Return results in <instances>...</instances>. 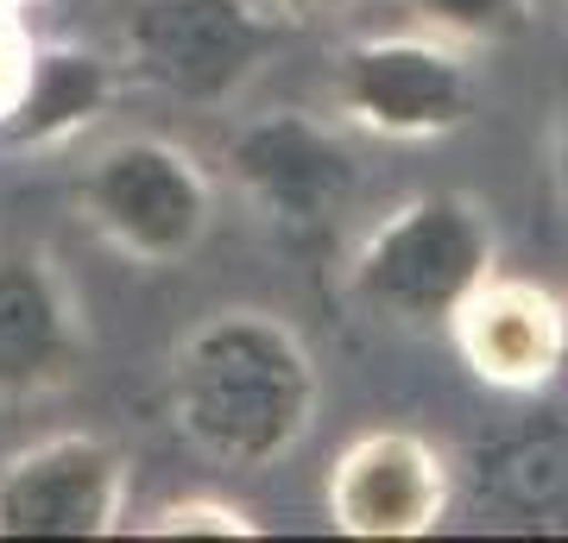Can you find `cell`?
I'll return each instance as SVG.
<instances>
[{
    "mask_svg": "<svg viewBox=\"0 0 568 543\" xmlns=\"http://www.w3.org/2000/svg\"><path fill=\"white\" fill-rule=\"evenodd\" d=\"M278 39L284 13H265L260 0H133L126 13L133 77L190 108L234 101Z\"/></svg>",
    "mask_w": 568,
    "mask_h": 543,
    "instance_id": "cell-3",
    "label": "cell"
},
{
    "mask_svg": "<svg viewBox=\"0 0 568 543\" xmlns=\"http://www.w3.org/2000/svg\"><path fill=\"white\" fill-rule=\"evenodd\" d=\"M7 7H20V13H26V7H44V0H7Z\"/></svg>",
    "mask_w": 568,
    "mask_h": 543,
    "instance_id": "cell-17",
    "label": "cell"
},
{
    "mask_svg": "<svg viewBox=\"0 0 568 543\" xmlns=\"http://www.w3.org/2000/svg\"><path fill=\"white\" fill-rule=\"evenodd\" d=\"M556 183H562V202H568V121H562V140H556Z\"/></svg>",
    "mask_w": 568,
    "mask_h": 543,
    "instance_id": "cell-16",
    "label": "cell"
},
{
    "mask_svg": "<svg viewBox=\"0 0 568 543\" xmlns=\"http://www.w3.org/2000/svg\"><path fill=\"white\" fill-rule=\"evenodd\" d=\"M410 20L443 39H506L525 26L530 0H405Z\"/></svg>",
    "mask_w": 568,
    "mask_h": 543,
    "instance_id": "cell-12",
    "label": "cell"
},
{
    "mask_svg": "<svg viewBox=\"0 0 568 543\" xmlns=\"http://www.w3.org/2000/svg\"><path fill=\"white\" fill-rule=\"evenodd\" d=\"M284 20H335V13H347L354 0H272Z\"/></svg>",
    "mask_w": 568,
    "mask_h": 543,
    "instance_id": "cell-15",
    "label": "cell"
},
{
    "mask_svg": "<svg viewBox=\"0 0 568 543\" xmlns=\"http://www.w3.org/2000/svg\"><path fill=\"white\" fill-rule=\"evenodd\" d=\"M82 215L140 265H171L190 260L215 222V190H209L203 164L183 145L159 133H133V140L102 145L82 164Z\"/></svg>",
    "mask_w": 568,
    "mask_h": 543,
    "instance_id": "cell-4",
    "label": "cell"
},
{
    "mask_svg": "<svg viewBox=\"0 0 568 543\" xmlns=\"http://www.w3.org/2000/svg\"><path fill=\"white\" fill-rule=\"evenodd\" d=\"M448 519V462L417 430H366L328 467V524L342 537L405 543Z\"/></svg>",
    "mask_w": 568,
    "mask_h": 543,
    "instance_id": "cell-7",
    "label": "cell"
},
{
    "mask_svg": "<svg viewBox=\"0 0 568 543\" xmlns=\"http://www.w3.org/2000/svg\"><path fill=\"white\" fill-rule=\"evenodd\" d=\"M82 322L44 253H0V399H32L77 373Z\"/></svg>",
    "mask_w": 568,
    "mask_h": 543,
    "instance_id": "cell-10",
    "label": "cell"
},
{
    "mask_svg": "<svg viewBox=\"0 0 568 543\" xmlns=\"http://www.w3.org/2000/svg\"><path fill=\"white\" fill-rule=\"evenodd\" d=\"M260 524L246 519L241 505L209 500V493H190V500H171L145 519V537H253Z\"/></svg>",
    "mask_w": 568,
    "mask_h": 543,
    "instance_id": "cell-13",
    "label": "cell"
},
{
    "mask_svg": "<svg viewBox=\"0 0 568 543\" xmlns=\"http://www.w3.org/2000/svg\"><path fill=\"white\" fill-rule=\"evenodd\" d=\"M467 373L493 392H544L568 361V303L549 284L499 279L493 272L474 298L448 316Z\"/></svg>",
    "mask_w": 568,
    "mask_h": 543,
    "instance_id": "cell-9",
    "label": "cell"
},
{
    "mask_svg": "<svg viewBox=\"0 0 568 543\" xmlns=\"http://www.w3.org/2000/svg\"><path fill=\"white\" fill-rule=\"evenodd\" d=\"M121 77L102 51L89 44H32V63H26V82L13 108L0 114V145L7 152H58L108 114Z\"/></svg>",
    "mask_w": 568,
    "mask_h": 543,
    "instance_id": "cell-11",
    "label": "cell"
},
{
    "mask_svg": "<svg viewBox=\"0 0 568 543\" xmlns=\"http://www.w3.org/2000/svg\"><path fill=\"white\" fill-rule=\"evenodd\" d=\"M316 361L272 310H215L171 354V418L183 443L234 474H265L316 423Z\"/></svg>",
    "mask_w": 568,
    "mask_h": 543,
    "instance_id": "cell-1",
    "label": "cell"
},
{
    "mask_svg": "<svg viewBox=\"0 0 568 543\" xmlns=\"http://www.w3.org/2000/svg\"><path fill=\"white\" fill-rule=\"evenodd\" d=\"M121 505L126 462L108 436L70 430L0 462V537H108Z\"/></svg>",
    "mask_w": 568,
    "mask_h": 543,
    "instance_id": "cell-6",
    "label": "cell"
},
{
    "mask_svg": "<svg viewBox=\"0 0 568 543\" xmlns=\"http://www.w3.org/2000/svg\"><path fill=\"white\" fill-rule=\"evenodd\" d=\"M499 265L487 209L455 190L398 202L354 253V291L373 316L392 322H448Z\"/></svg>",
    "mask_w": 568,
    "mask_h": 543,
    "instance_id": "cell-2",
    "label": "cell"
},
{
    "mask_svg": "<svg viewBox=\"0 0 568 543\" xmlns=\"http://www.w3.org/2000/svg\"><path fill=\"white\" fill-rule=\"evenodd\" d=\"M26 63H32V39H26V26H20V7L0 0V114L13 108V95H20Z\"/></svg>",
    "mask_w": 568,
    "mask_h": 543,
    "instance_id": "cell-14",
    "label": "cell"
},
{
    "mask_svg": "<svg viewBox=\"0 0 568 543\" xmlns=\"http://www.w3.org/2000/svg\"><path fill=\"white\" fill-rule=\"evenodd\" d=\"M227 164L234 183L246 190L253 209H265L284 228H323L335 222L354 190H361V159L354 145L323 127L316 114H260L227 140Z\"/></svg>",
    "mask_w": 568,
    "mask_h": 543,
    "instance_id": "cell-8",
    "label": "cell"
},
{
    "mask_svg": "<svg viewBox=\"0 0 568 543\" xmlns=\"http://www.w3.org/2000/svg\"><path fill=\"white\" fill-rule=\"evenodd\" d=\"M335 108L379 140H448L474 121V70L429 26L354 39L335 58Z\"/></svg>",
    "mask_w": 568,
    "mask_h": 543,
    "instance_id": "cell-5",
    "label": "cell"
}]
</instances>
